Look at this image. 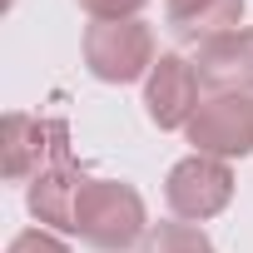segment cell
Segmentation results:
<instances>
[{
  "label": "cell",
  "instance_id": "6da1fadb",
  "mask_svg": "<svg viewBox=\"0 0 253 253\" xmlns=\"http://www.w3.org/2000/svg\"><path fill=\"white\" fill-rule=\"evenodd\" d=\"M149 213H144V199L134 184H124V179H84L80 199H75V238L99 248V253H124V248H134L144 243L149 233Z\"/></svg>",
  "mask_w": 253,
  "mask_h": 253
},
{
  "label": "cell",
  "instance_id": "7a4b0ae2",
  "mask_svg": "<svg viewBox=\"0 0 253 253\" xmlns=\"http://www.w3.org/2000/svg\"><path fill=\"white\" fill-rule=\"evenodd\" d=\"M154 30L144 20H109L84 30V65L104 84H134L154 70Z\"/></svg>",
  "mask_w": 253,
  "mask_h": 253
},
{
  "label": "cell",
  "instance_id": "3957f363",
  "mask_svg": "<svg viewBox=\"0 0 253 253\" xmlns=\"http://www.w3.org/2000/svg\"><path fill=\"white\" fill-rule=\"evenodd\" d=\"M228 199H233V169H228V159L189 154L164 179V204H169V213L179 223H204V218L223 213Z\"/></svg>",
  "mask_w": 253,
  "mask_h": 253
},
{
  "label": "cell",
  "instance_id": "277c9868",
  "mask_svg": "<svg viewBox=\"0 0 253 253\" xmlns=\"http://www.w3.org/2000/svg\"><path fill=\"white\" fill-rule=\"evenodd\" d=\"M184 134H189L194 154L248 159L253 154V94H209Z\"/></svg>",
  "mask_w": 253,
  "mask_h": 253
},
{
  "label": "cell",
  "instance_id": "5b68a950",
  "mask_svg": "<svg viewBox=\"0 0 253 253\" xmlns=\"http://www.w3.org/2000/svg\"><path fill=\"white\" fill-rule=\"evenodd\" d=\"M0 149H5V179L10 184H35L50 164H60L65 149V124L60 119H40V114H5L0 129Z\"/></svg>",
  "mask_w": 253,
  "mask_h": 253
},
{
  "label": "cell",
  "instance_id": "8992f818",
  "mask_svg": "<svg viewBox=\"0 0 253 253\" xmlns=\"http://www.w3.org/2000/svg\"><path fill=\"white\" fill-rule=\"evenodd\" d=\"M144 109L159 129H189V119L199 114V70L179 50H164L144 80Z\"/></svg>",
  "mask_w": 253,
  "mask_h": 253
},
{
  "label": "cell",
  "instance_id": "52a82bcc",
  "mask_svg": "<svg viewBox=\"0 0 253 253\" xmlns=\"http://www.w3.org/2000/svg\"><path fill=\"white\" fill-rule=\"evenodd\" d=\"M199 84L213 94H253V30L238 25L228 35H213L194 55Z\"/></svg>",
  "mask_w": 253,
  "mask_h": 253
},
{
  "label": "cell",
  "instance_id": "ba28073f",
  "mask_svg": "<svg viewBox=\"0 0 253 253\" xmlns=\"http://www.w3.org/2000/svg\"><path fill=\"white\" fill-rule=\"evenodd\" d=\"M84 179H89V174L65 154V159L50 164L35 184H25V204H30V213H35L45 228H55V233H75V199H80Z\"/></svg>",
  "mask_w": 253,
  "mask_h": 253
},
{
  "label": "cell",
  "instance_id": "9c48e42d",
  "mask_svg": "<svg viewBox=\"0 0 253 253\" xmlns=\"http://www.w3.org/2000/svg\"><path fill=\"white\" fill-rule=\"evenodd\" d=\"M243 10L248 0H164V25L179 35V40H213V35H228L243 25Z\"/></svg>",
  "mask_w": 253,
  "mask_h": 253
},
{
  "label": "cell",
  "instance_id": "30bf717a",
  "mask_svg": "<svg viewBox=\"0 0 253 253\" xmlns=\"http://www.w3.org/2000/svg\"><path fill=\"white\" fill-rule=\"evenodd\" d=\"M139 253H218V248L199 223H154L144 233Z\"/></svg>",
  "mask_w": 253,
  "mask_h": 253
},
{
  "label": "cell",
  "instance_id": "8fae6325",
  "mask_svg": "<svg viewBox=\"0 0 253 253\" xmlns=\"http://www.w3.org/2000/svg\"><path fill=\"white\" fill-rule=\"evenodd\" d=\"M75 5L94 25H109V20H139V10L149 5V0H75Z\"/></svg>",
  "mask_w": 253,
  "mask_h": 253
},
{
  "label": "cell",
  "instance_id": "7c38bea8",
  "mask_svg": "<svg viewBox=\"0 0 253 253\" xmlns=\"http://www.w3.org/2000/svg\"><path fill=\"white\" fill-rule=\"evenodd\" d=\"M5 253H70V243L65 238H55L50 228H25V233H15L10 238V248Z\"/></svg>",
  "mask_w": 253,
  "mask_h": 253
}]
</instances>
